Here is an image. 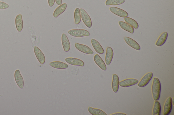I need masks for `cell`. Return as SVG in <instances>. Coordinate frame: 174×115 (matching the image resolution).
Here are the masks:
<instances>
[{"label": "cell", "instance_id": "cell-12", "mask_svg": "<svg viewBox=\"0 0 174 115\" xmlns=\"http://www.w3.org/2000/svg\"><path fill=\"white\" fill-rule=\"evenodd\" d=\"M62 43L64 50L66 52H68L71 49V45L67 36L64 33L61 37Z\"/></svg>", "mask_w": 174, "mask_h": 115}, {"label": "cell", "instance_id": "cell-28", "mask_svg": "<svg viewBox=\"0 0 174 115\" xmlns=\"http://www.w3.org/2000/svg\"><path fill=\"white\" fill-rule=\"evenodd\" d=\"M9 5L4 2H0V10H5L9 8Z\"/></svg>", "mask_w": 174, "mask_h": 115}, {"label": "cell", "instance_id": "cell-32", "mask_svg": "<svg viewBox=\"0 0 174 115\" xmlns=\"http://www.w3.org/2000/svg\"><path fill=\"white\" fill-rule=\"evenodd\" d=\"M172 105H174V98H173V99H172Z\"/></svg>", "mask_w": 174, "mask_h": 115}, {"label": "cell", "instance_id": "cell-1", "mask_svg": "<svg viewBox=\"0 0 174 115\" xmlns=\"http://www.w3.org/2000/svg\"><path fill=\"white\" fill-rule=\"evenodd\" d=\"M161 89V83L160 80L157 78H154L152 84V91L153 98L155 101H158L160 99Z\"/></svg>", "mask_w": 174, "mask_h": 115}, {"label": "cell", "instance_id": "cell-7", "mask_svg": "<svg viewBox=\"0 0 174 115\" xmlns=\"http://www.w3.org/2000/svg\"><path fill=\"white\" fill-rule=\"evenodd\" d=\"M110 10L114 14L121 17L126 18L129 16L128 13L124 10L115 7H111L110 8Z\"/></svg>", "mask_w": 174, "mask_h": 115}, {"label": "cell", "instance_id": "cell-20", "mask_svg": "<svg viewBox=\"0 0 174 115\" xmlns=\"http://www.w3.org/2000/svg\"><path fill=\"white\" fill-rule=\"evenodd\" d=\"M168 33L167 32L163 33L160 36L156 41L155 45L158 46H161L163 45L166 41L168 38Z\"/></svg>", "mask_w": 174, "mask_h": 115}, {"label": "cell", "instance_id": "cell-25", "mask_svg": "<svg viewBox=\"0 0 174 115\" xmlns=\"http://www.w3.org/2000/svg\"><path fill=\"white\" fill-rule=\"evenodd\" d=\"M124 20L127 23L132 26L133 28L136 29H138L139 28V25L138 23L134 19L126 17L125 18Z\"/></svg>", "mask_w": 174, "mask_h": 115}, {"label": "cell", "instance_id": "cell-16", "mask_svg": "<svg viewBox=\"0 0 174 115\" xmlns=\"http://www.w3.org/2000/svg\"><path fill=\"white\" fill-rule=\"evenodd\" d=\"M49 65L53 68L59 69H67L68 67V64L59 61L53 62L50 63Z\"/></svg>", "mask_w": 174, "mask_h": 115}, {"label": "cell", "instance_id": "cell-21", "mask_svg": "<svg viewBox=\"0 0 174 115\" xmlns=\"http://www.w3.org/2000/svg\"><path fill=\"white\" fill-rule=\"evenodd\" d=\"M15 25L18 31L19 32H21L23 29V26L22 16L21 15H18L16 17Z\"/></svg>", "mask_w": 174, "mask_h": 115}, {"label": "cell", "instance_id": "cell-14", "mask_svg": "<svg viewBox=\"0 0 174 115\" xmlns=\"http://www.w3.org/2000/svg\"><path fill=\"white\" fill-rule=\"evenodd\" d=\"M124 39L126 43L133 48L137 50H139L140 49V47L139 44L135 40L126 36L125 37Z\"/></svg>", "mask_w": 174, "mask_h": 115}, {"label": "cell", "instance_id": "cell-2", "mask_svg": "<svg viewBox=\"0 0 174 115\" xmlns=\"http://www.w3.org/2000/svg\"><path fill=\"white\" fill-rule=\"evenodd\" d=\"M68 33L69 35L77 38L90 36L89 32L88 30L83 29H72L69 30Z\"/></svg>", "mask_w": 174, "mask_h": 115}, {"label": "cell", "instance_id": "cell-8", "mask_svg": "<svg viewBox=\"0 0 174 115\" xmlns=\"http://www.w3.org/2000/svg\"><path fill=\"white\" fill-rule=\"evenodd\" d=\"M14 78L17 85L21 89L24 86V81L19 70H16L14 73Z\"/></svg>", "mask_w": 174, "mask_h": 115}, {"label": "cell", "instance_id": "cell-26", "mask_svg": "<svg viewBox=\"0 0 174 115\" xmlns=\"http://www.w3.org/2000/svg\"><path fill=\"white\" fill-rule=\"evenodd\" d=\"M75 23L76 25H78L81 21V17L80 10L79 8H77L74 12Z\"/></svg>", "mask_w": 174, "mask_h": 115}, {"label": "cell", "instance_id": "cell-11", "mask_svg": "<svg viewBox=\"0 0 174 115\" xmlns=\"http://www.w3.org/2000/svg\"><path fill=\"white\" fill-rule=\"evenodd\" d=\"M66 62L70 65L83 67L85 65L84 63L81 60L79 59L72 58V57H68L65 59Z\"/></svg>", "mask_w": 174, "mask_h": 115}, {"label": "cell", "instance_id": "cell-30", "mask_svg": "<svg viewBox=\"0 0 174 115\" xmlns=\"http://www.w3.org/2000/svg\"><path fill=\"white\" fill-rule=\"evenodd\" d=\"M56 4L60 6L62 4V0H55Z\"/></svg>", "mask_w": 174, "mask_h": 115}, {"label": "cell", "instance_id": "cell-15", "mask_svg": "<svg viewBox=\"0 0 174 115\" xmlns=\"http://www.w3.org/2000/svg\"><path fill=\"white\" fill-rule=\"evenodd\" d=\"M94 60L100 68L103 71H106L107 68L106 64L100 56L97 54L94 57Z\"/></svg>", "mask_w": 174, "mask_h": 115}, {"label": "cell", "instance_id": "cell-3", "mask_svg": "<svg viewBox=\"0 0 174 115\" xmlns=\"http://www.w3.org/2000/svg\"><path fill=\"white\" fill-rule=\"evenodd\" d=\"M81 18L82 21L86 26L89 28H91L92 26V21L91 17L88 13L83 9L80 10Z\"/></svg>", "mask_w": 174, "mask_h": 115}, {"label": "cell", "instance_id": "cell-6", "mask_svg": "<svg viewBox=\"0 0 174 115\" xmlns=\"http://www.w3.org/2000/svg\"><path fill=\"white\" fill-rule=\"evenodd\" d=\"M172 99L171 97H169L167 99L164 105L163 110L164 115H169L172 109Z\"/></svg>", "mask_w": 174, "mask_h": 115}, {"label": "cell", "instance_id": "cell-27", "mask_svg": "<svg viewBox=\"0 0 174 115\" xmlns=\"http://www.w3.org/2000/svg\"><path fill=\"white\" fill-rule=\"evenodd\" d=\"M126 1V0H107L106 2V5L116 6L123 4Z\"/></svg>", "mask_w": 174, "mask_h": 115}, {"label": "cell", "instance_id": "cell-10", "mask_svg": "<svg viewBox=\"0 0 174 115\" xmlns=\"http://www.w3.org/2000/svg\"><path fill=\"white\" fill-rule=\"evenodd\" d=\"M34 52L36 58L41 65H43L45 62V57L41 51L38 47L35 46L34 48Z\"/></svg>", "mask_w": 174, "mask_h": 115}, {"label": "cell", "instance_id": "cell-23", "mask_svg": "<svg viewBox=\"0 0 174 115\" xmlns=\"http://www.w3.org/2000/svg\"><path fill=\"white\" fill-rule=\"evenodd\" d=\"M161 114V105L158 101H155L154 105L152 115H160Z\"/></svg>", "mask_w": 174, "mask_h": 115}, {"label": "cell", "instance_id": "cell-18", "mask_svg": "<svg viewBox=\"0 0 174 115\" xmlns=\"http://www.w3.org/2000/svg\"><path fill=\"white\" fill-rule=\"evenodd\" d=\"M119 79L118 76L116 74L113 75L112 88L113 92L115 93L118 92L119 88Z\"/></svg>", "mask_w": 174, "mask_h": 115}, {"label": "cell", "instance_id": "cell-31", "mask_svg": "<svg viewBox=\"0 0 174 115\" xmlns=\"http://www.w3.org/2000/svg\"><path fill=\"white\" fill-rule=\"evenodd\" d=\"M112 115H126V114L123 113H115L114 114H111Z\"/></svg>", "mask_w": 174, "mask_h": 115}, {"label": "cell", "instance_id": "cell-29", "mask_svg": "<svg viewBox=\"0 0 174 115\" xmlns=\"http://www.w3.org/2000/svg\"><path fill=\"white\" fill-rule=\"evenodd\" d=\"M48 1L49 6L52 7L55 4V0H48Z\"/></svg>", "mask_w": 174, "mask_h": 115}, {"label": "cell", "instance_id": "cell-19", "mask_svg": "<svg viewBox=\"0 0 174 115\" xmlns=\"http://www.w3.org/2000/svg\"><path fill=\"white\" fill-rule=\"evenodd\" d=\"M67 7V4L66 3H63V4L60 5L55 10L53 13V17L56 18L61 15L64 12Z\"/></svg>", "mask_w": 174, "mask_h": 115}, {"label": "cell", "instance_id": "cell-22", "mask_svg": "<svg viewBox=\"0 0 174 115\" xmlns=\"http://www.w3.org/2000/svg\"><path fill=\"white\" fill-rule=\"evenodd\" d=\"M120 26L123 29L130 33H133L135 32V29L133 27L126 22L122 21L119 22Z\"/></svg>", "mask_w": 174, "mask_h": 115}, {"label": "cell", "instance_id": "cell-5", "mask_svg": "<svg viewBox=\"0 0 174 115\" xmlns=\"http://www.w3.org/2000/svg\"><path fill=\"white\" fill-rule=\"evenodd\" d=\"M153 76L152 72H149L146 74L140 81L138 84L140 87H143L146 86L148 84L152 79Z\"/></svg>", "mask_w": 174, "mask_h": 115}, {"label": "cell", "instance_id": "cell-13", "mask_svg": "<svg viewBox=\"0 0 174 115\" xmlns=\"http://www.w3.org/2000/svg\"><path fill=\"white\" fill-rule=\"evenodd\" d=\"M114 56V52L111 47H107L105 57V61L106 65L109 66L111 64Z\"/></svg>", "mask_w": 174, "mask_h": 115}, {"label": "cell", "instance_id": "cell-4", "mask_svg": "<svg viewBox=\"0 0 174 115\" xmlns=\"http://www.w3.org/2000/svg\"><path fill=\"white\" fill-rule=\"evenodd\" d=\"M75 47L77 49L82 53L90 55H92L94 53L93 51L89 47L86 45L76 43Z\"/></svg>", "mask_w": 174, "mask_h": 115}, {"label": "cell", "instance_id": "cell-17", "mask_svg": "<svg viewBox=\"0 0 174 115\" xmlns=\"http://www.w3.org/2000/svg\"><path fill=\"white\" fill-rule=\"evenodd\" d=\"M91 43L93 47L97 52L99 54L102 55L105 53L104 50L100 44L96 40L92 39L91 40Z\"/></svg>", "mask_w": 174, "mask_h": 115}, {"label": "cell", "instance_id": "cell-9", "mask_svg": "<svg viewBox=\"0 0 174 115\" xmlns=\"http://www.w3.org/2000/svg\"><path fill=\"white\" fill-rule=\"evenodd\" d=\"M139 81L135 79H125L119 82V85L123 87H127L135 85L139 83Z\"/></svg>", "mask_w": 174, "mask_h": 115}, {"label": "cell", "instance_id": "cell-24", "mask_svg": "<svg viewBox=\"0 0 174 115\" xmlns=\"http://www.w3.org/2000/svg\"><path fill=\"white\" fill-rule=\"evenodd\" d=\"M88 111L89 113L92 115H107L102 110L92 107H89Z\"/></svg>", "mask_w": 174, "mask_h": 115}]
</instances>
